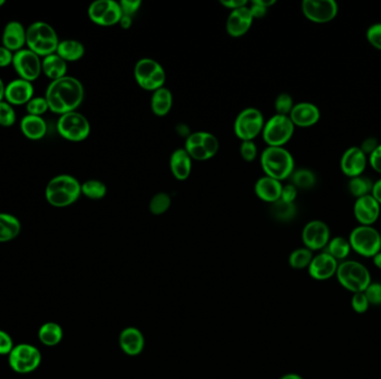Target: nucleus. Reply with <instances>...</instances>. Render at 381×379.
I'll return each mask as SVG.
<instances>
[{"label":"nucleus","mask_w":381,"mask_h":379,"mask_svg":"<svg viewBox=\"0 0 381 379\" xmlns=\"http://www.w3.org/2000/svg\"><path fill=\"white\" fill-rule=\"evenodd\" d=\"M84 86L75 77L65 76L49 85L45 98L49 110L58 115L76 112L84 100Z\"/></svg>","instance_id":"f257e3e1"},{"label":"nucleus","mask_w":381,"mask_h":379,"mask_svg":"<svg viewBox=\"0 0 381 379\" xmlns=\"http://www.w3.org/2000/svg\"><path fill=\"white\" fill-rule=\"evenodd\" d=\"M82 195V184L71 175H58L46 186L45 197L49 205L65 208L73 205Z\"/></svg>","instance_id":"f03ea898"},{"label":"nucleus","mask_w":381,"mask_h":379,"mask_svg":"<svg viewBox=\"0 0 381 379\" xmlns=\"http://www.w3.org/2000/svg\"><path fill=\"white\" fill-rule=\"evenodd\" d=\"M60 39L53 26L45 21H36L26 29V45L38 56H49L56 53Z\"/></svg>","instance_id":"7ed1b4c3"},{"label":"nucleus","mask_w":381,"mask_h":379,"mask_svg":"<svg viewBox=\"0 0 381 379\" xmlns=\"http://www.w3.org/2000/svg\"><path fill=\"white\" fill-rule=\"evenodd\" d=\"M261 166L266 176L282 182L294 172V156L283 147H268L261 155Z\"/></svg>","instance_id":"20e7f679"},{"label":"nucleus","mask_w":381,"mask_h":379,"mask_svg":"<svg viewBox=\"0 0 381 379\" xmlns=\"http://www.w3.org/2000/svg\"><path fill=\"white\" fill-rule=\"evenodd\" d=\"M336 277L339 284L353 294L364 292L371 283L367 267L359 261L348 259L339 263Z\"/></svg>","instance_id":"39448f33"},{"label":"nucleus","mask_w":381,"mask_h":379,"mask_svg":"<svg viewBox=\"0 0 381 379\" xmlns=\"http://www.w3.org/2000/svg\"><path fill=\"white\" fill-rule=\"evenodd\" d=\"M351 249L366 258H373L381 252V233L373 226L359 225L351 231Z\"/></svg>","instance_id":"423d86ee"},{"label":"nucleus","mask_w":381,"mask_h":379,"mask_svg":"<svg viewBox=\"0 0 381 379\" xmlns=\"http://www.w3.org/2000/svg\"><path fill=\"white\" fill-rule=\"evenodd\" d=\"M42 353L36 346L20 343L15 346L8 355V364L15 373H31L42 364Z\"/></svg>","instance_id":"0eeeda50"},{"label":"nucleus","mask_w":381,"mask_h":379,"mask_svg":"<svg viewBox=\"0 0 381 379\" xmlns=\"http://www.w3.org/2000/svg\"><path fill=\"white\" fill-rule=\"evenodd\" d=\"M134 77L137 84L143 89L155 91L164 87L167 80V73L164 68L156 60L151 58H143L136 62L134 68Z\"/></svg>","instance_id":"6e6552de"},{"label":"nucleus","mask_w":381,"mask_h":379,"mask_svg":"<svg viewBox=\"0 0 381 379\" xmlns=\"http://www.w3.org/2000/svg\"><path fill=\"white\" fill-rule=\"evenodd\" d=\"M57 132L66 141L79 143L85 141L91 134V124L83 114L71 112L58 118Z\"/></svg>","instance_id":"1a4fd4ad"},{"label":"nucleus","mask_w":381,"mask_h":379,"mask_svg":"<svg viewBox=\"0 0 381 379\" xmlns=\"http://www.w3.org/2000/svg\"><path fill=\"white\" fill-rule=\"evenodd\" d=\"M294 127L289 116L277 114L264 124L263 139L268 147H283L294 136Z\"/></svg>","instance_id":"9d476101"},{"label":"nucleus","mask_w":381,"mask_h":379,"mask_svg":"<svg viewBox=\"0 0 381 379\" xmlns=\"http://www.w3.org/2000/svg\"><path fill=\"white\" fill-rule=\"evenodd\" d=\"M264 118L260 110L253 107L242 110L235 121V132L242 141H253L262 132Z\"/></svg>","instance_id":"9b49d317"},{"label":"nucleus","mask_w":381,"mask_h":379,"mask_svg":"<svg viewBox=\"0 0 381 379\" xmlns=\"http://www.w3.org/2000/svg\"><path fill=\"white\" fill-rule=\"evenodd\" d=\"M42 60L34 51L28 48H24L14 53L12 67L20 79L33 82L40 78V73H42Z\"/></svg>","instance_id":"f8f14e48"},{"label":"nucleus","mask_w":381,"mask_h":379,"mask_svg":"<svg viewBox=\"0 0 381 379\" xmlns=\"http://www.w3.org/2000/svg\"><path fill=\"white\" fill-rule=\"evenodd\" d=\"M88 17L96 25L110 27L119 24L123 12L119 3L114 0H96L88 7Z\"/></svg>","instance_id":"ddd939ff"},{"label":"nucleus","mask_w":381,"mask_h":379,"mask_svg":"<svg viewBox=\"0 0 381 379\" xmlns=\"http://www.w3.org/2000/svg\"><path fill=\"white\" fill-rule=\"evenodd\" d=\"M301 8L305 18L316 24L329 23L339 12L338 3L335 0H305Z\"/></svg>","instance_id":"4468645a"},{"label":"nucleus","mask_w":381,"mask_h":379,"mask_svg":"<svg viewBox=\"0 0 381 379\" xmlns=\"http://www.w3.org/2000/svg\"><path fill=\"white\" fill-rule=\"evenodd\" d=\"M330 239V227L322 220H311L303 227V242L311 252L325 249Z\"/></svg>","instance_id":"2eb2a0df"},{"label":"nucleus","mask_w":381,"mask_h":379,"mask_svg":"<svg viewBox=\"0 0 381 379\" xmlns=\"http://www.w3.org/2000/svg\"><path fill=\"white\" fill-rule=\"evenodd\" d=\"M381 206L373 195L357 198L353 205V215L360 225L373 226L380 216Z\"/></svg>","instance_id":"dca6fc26"},{"label":"nucleus","mask_w":381,"mask_h":379,"mask_svg":"<svg viewBox=\"0 0 381 379\" xmlns=\"http://www.w3.org/2000/svg\"><path fill=\"white\" fill-rule=\"evenodd\" d=\"M368 156L360 147H350L345 150L340 159V168L349 178L362 176L367 168Z\"/></svg>","instance_id":"f3484780"},{"label":"nucleus","mask_w":381,"mask_h":379,"mask_svg":"<svg viewBox=\"0 0 381 379\" xmlns=\"http://www.w3.org/2000/svg\"><path fill=\"white\" fill-rule=\"evenodd\" d=\"M339 261L333 258L332 256L322 252L314 256L308 267L309 275L316 281H328L336 276L338 270Z\"/></svg>","instance_id":"a211bd4d"},{"label":"nucleus","mask_w":381,"mask_h":379,"mask_svg":"<svg viewBox=\"0 0 381 379\" xmlns=\"http://www.w3.org/2000/svg\"><path fill=\"white\" fill-rule=\"evenodd\" d=\"M34 97V86L33 82L24 79H14L9 82L5 89V99L12 106H23L27 105Z\"/></svg>","instance_id":"6ab92c4d"},{"label":"nucleus","mask_w":381,"mask_h":379,"mask_svg":"<svg viewBox=\"0 0 381 379\" xmlns=\"http://www.w3.org/2000/svg\"><path fill=\"white\" fill-rule=\"evenodd\" d=\"M253 20L248 6L232 10L226 20V31L230 36L235 38L244 36L251 28Z\"/></svg>","instance_id":"aec40b11"},{"label":"nucleus","mask_w":381,"mask_h":379,"mask_svg":"<svg viewBox=\"0 0 381 379\" xmlns=\"http://www.w3.org/2000/svg\"><path fill=\"white\" fill-rule=\"evenodd\" d=\"M320 116L321 114L316 105L311 103H299L294 105L289 117L294 126L308 128L320 121Z\"/></svg>","instance_id":"412c9836"},{"label":"nucleus","mask_w":381,"mask_h":379,"mask_svg":"<svg viewBox=\"0 0 381 379\" xmlns=\"http://www.w3.org/2000/svg\"><path fill=\"white\" fill-rule=\"evenodd\" d=\"M1 42L3 47L14 53L24 49L26 45V28L23 24L15 20L9 21L3 28Z\"/></svg>","instance_id":"4be33fe9"},{"label":"nucleus","mask_w":381,"mask_h":379,"mask_svg":"<svg viewBox=\"0 0 381 379\" xmlns=\"http://www.w3.org/2000/svg\"><path fill=\"white\" fill-rule=\"evenodd\" d=\"M119 346L125 354L136 356L144 349V336L139 328L127 327L119 334Z\"/></svg>","instance_id":"5701e85b"},{"label":"nucleus","mask_w":381,"mask_h":379,"mask_svg":"<svg viewBox=\"0 0 381 379\" xmlns=\"http://www.w3.org/2000/svg\"><path fill=\"white\" fill-rule=\"evenodd\" d=\"M282 187V184L279 180L264 176L260 179H257L255 186H254V191L263 202L273 204V202L281 200Z\"/></svg>","instance_id":"b1692460"},{"label":"nucleus","mask_w":381,"mask_h":379,"mask_svg":"<svg viewBox=\"0 0 381 379\" xmlns=\"http://www.w3.org/2000/svg\"><path fill=\"white\" fill-rule=\"evenodd\" d=\"M20 130L31 141H40L47 134V124L40 116L26 115L20 121Z\"/></svg>","instance_id":"393cba45"},{"label":"nucleus","mask_w":381,"mask_h":379,"mask_svg":"<svg viewBox=\"0 0 381 379\" xmlns=\"http://www.w3.org/2000/svg\"><path fill=\"white\" fill-rule=\"evenodd\" d=\"M169 167L178 180H187L192 172V158L185 149H176L169 159Z\"/></svg>","instance_id":"a878e982"},{"label":"nucleus","mask_w":381,"mask_h":379,"mask_svg":"<svg viewBox=\"0 0 381 379\" xmlns=\"http://www.w3.org/2000/svg\"><path fill=\"white\" fill-rule=\"evenodd\" d=\"M67 62L60 58L57 53H53L49 56H46L42 60V73H45L46 77L51 79V82L57 79L67 76Z\"/></svg>","instance_id":"bb28decb"},{"label":"nucleus","mask_w":381,"mask_h":379,"mask_svg":"<svg viewBox=\"0 0 381 379\" xmlns=\"http://www.w3.org/2000/svg\"><path fill=\"white\" fill-rule=\"evenodd\" d=\"M22 224L12 213H0V243H8L19 236Z\"/></svg>","instance_id":"cd10ccee"},{"label":"nucleus","mask_w":381,"mask_h":379,"mask_svg":"<svg viewBox=\"0 0 381 379\" xmlns=\"http://www.w3.org/2000/svg\"><path fill=\"white\" fill-rule=\"evenodd\" d=\"M62 337H64V330L60 324L55 321H47L42 324L38 330V340L42 345L47 347H54V346L60 345L62 343Z\"/></svg>","instance_id":"c85d7f7f"},{"label":"nucleus","mask_w":381,"mask_h":379,"mask_svg":"<svg viewBox=\"0 0 381 379\" xmlns=\"http://www.w3.org/2000/svg\"><path fill=\"white\" fill-rule=\"evenodd\" d=\"M173 106V95L167 88L162 87L153 93L151 108L158 117H164L171 112Z\"/></svg>","instance_id":"c756f323"},{"label":"nucleus","mask_w":381,"mask_h":379,"mask_svg":"<svg viewBox=\"0 0 381 379\" xmlns=\"http://www.w3.org/2000/svg\"><path fill=\"white\" fill-rule=\"evenodd\" d=\"M57 55L66 62H77L85 55V47L82 42L75 39H66L60 42L56 51Z\"/></svg>","instance_id":"7c9ffc66"},{"label":"nucleus","mask_w":381,"mask_h":379,"mask_svg":"<svg viewBox=\"0 0 381 379\" xmlns=\"http://www.w3.org/2000/svg\"><path fill=\"white\" fill-rule=\"evenodd\" d=\"M350 243L345 237H333L330 242L328 243L327 247L325 248V253L332 256L337 261H344L348 258V256L351 253Z\"/></svg>","instance_id":"2f4dec72"},{"label":"nucleus","mask_w":381,"mask_h":379,"mask_svg":"<svg viewBox=\"0 0 381 379\" xmlns=\"http://www.w3.org/2000/svg\"><path fill=\"white\" fill-rule=\"evenodd\" d=\"M270 211L276 220L280 222H290L296 217V206L294 202H287L280 200L271 204Z\"/></svg>","instance_id":"473e14b6"},{"label":"nucleus","mask_w":381,"mask_h":379,"mask_svg":"<svg viewBox=\"0 0 381 379\" xmlns=\"http://www.w3.org/2000/svg\"><path fill=\"white\" fill-rule=\"evenodd\" d=\"M291 182L296 189H311L316 185V177L310 169L300 168L292 173Z\"/></svg>","instance_id":"72a5a7b5"},{"label":"nucleus","mask_w":381,"mask_h":379,"mask_svg":"<svg viewBox=\"0 0 381 379\" xmlns=\"http://www.w3.org/2000/svg\"><path fill=\"white\" fill-rule=\"evenodd\" d=\"M373 183L371 179L364 176H357V177L350 178L348 183V189L353 197L360 198L366 195L371 194L373 191Z\"/></svg>","instance_id":"f704fd0d"},{"label":"nucleus","mask_w":381,"mask_h":379,"mask_svg":"<svg viewBox=\"0 0 381 379\" xmlns=\"http://www.w3.org/2000/svg\"><path fill=\"white\" fill-rule=\"evenodd\" d=\"M312 258H314V252L305 247L298 248L289 256V265L294 270H305L308 268Z\"/></svg>","instance_id":"c9c22d12"},{"label":"nucleus","mask_w":381,"mask_h":379,"mask_svg":"<svg viewBox=\"0 0 381 379\" xmlns=\"http://www.w3.org/2000/svg\"><path fill=\"white\" fill-rule=\"evenodd\" d=\"M106 193H108L106 185L101 180L90 179L82 184V195L90 200H103L106 196Z\"/></svg>","instance_id":"e433bc0d"},{"label":"nucleus","mask_w":381,"mask_h":379,"mask_svg":"<svg viewBox=\"0 0 381 379\" xmlns=\"http://www.w3.org/2000/svg\"><path fill=\"white\" fill-rule=\"evenodd\" d=\"M172 205V198L167 193H158L154 195L150 202V211L153 215L160 216L169 211Z\"/></svg>","instance_id":"4c0bfd02"},{"label":"nucleus","mask_w":381,"mask_h":379,"mask_svg":"<svg viewBox=\"0 0 381 379\" xmlns=\"http://www.w3.org/2000/svg\"><path fill=\"white\" fill-rule=\"evenodd\" d=\"M26 110H27V115L40 116V117H42L44 114L49 112V107L45 97L37 96V97H33V98L27 103V105H26Z\"/></svg>","instance_id":"58836bf2"},{"label":"nucleus","mask_w":381,"mask_h":379,"mask_svg":"<svg viewBox=\"0 0 381 379\" xmlns=\"http://www.w3.org/2000/svg\"><path fill=\"white\" fill-rule=\"evenodd\" d=\"M16 119H17V114L14 106L8 104L7 101H1L0 103V126H14Z\"/></svg>","instance_id":"ea45409f"},{"label":"nucleus","mask_w":381,"mask_h":379,"mask_svg":"<svg viewBox=\"0 0 381 379\" xmlns=\"http://www.w3.org/2000/svg\"><path fill=\"white\" fill-rule=\"evenodd\" d=\"M294 99L289 94H280L276 99L274 107L277 110L278 115L289 116L291 110L294 108Z\"/></svg>","instance_id":"a19ab883"},{"label":"nucleus","mask_w":381,"mask_h":379,"mask_svg":"<svg viewBox=\"0 0 381 379\" xmlns=\"http://www.w3.org/2000/svg\"><path fill=\"white\" fill-rule=\"evenodd\" d=\"M364 295L368 298L370 305L380 306L381 305V283L371 281L369 286L364 290Z\"/></svg>","instance_id":"79ce46f5"},{"label":"nucleus","mask_w":381,"mask_h":379,"mask_svg":"<svg viewBox=\"0 0 381 379\" xmlns=\"http://www.w3.org/2000/svg\"><path fill=\"white\" fill-rule=\"evenodd\" d=\"M202 146L205 149V152L209 154L210 157L212 158L218 154L220 143H219L218 138L215 137L213 134L204 132Z\"/></svg>","instance_id":"37998d69"},{"label":"nucleus","mask_w":381,"mask_h":379,"mask_svg":"<svg viewBox=\"0 0 381 379\" xmlns=\"http://www.w3.org/2000/svg\"><path fill=\"white\" fill-rule=\"evenodd\" d=\"M371 306L370 305L368 298L364 295V292H356L353 294V298H351V307H353L355 312L358 314H364V312H368V309Z\"/></svg>","instance_id":"c03bdc74"},{"label":"nucleus","mask_w":381,"mask_h":379,"mask_svg":"<svg viewBox=\"0 0 381 379\" xmlns=\"http://www.w3.org/2000/svg\"><path fill=\"white\" fill-rule=\"evenodd\" d=\"M366 37L370 45L381 51V23H375L369 26L366 33Z\"/></svg>","instance_id":"a18cd8bd"},{"label":"nucleus","mask_w":381,"mask_h":379,"mask_svg":"<svg viewBox=\"0 0 381 379\" xmlns=\"http://www.w3.org/2000/svg\"><path fill=\"white\" fill-rule=\"evenodd\" d=\"M240 155L243 159L248 161V163H251L257 158V145L253 143V141H242L240 146Z\"/></svg>","instance_id":"49530a36"},{"label":"nucleus","mask_w":381,"mask_h":379,"mask_svg":"<svg viewBox=\"0 0 381 379\" xmlns=\"http://www.w3.org/2000/svg\"><path fill=\"white\" fill-rule=\"evenodd\" d=\"M14 347V340L10 334L0 329V356H8Z\"/></svg>","instance_id":"de8ad7c7"},{"label":"nucleus","mask_w":381,"mask_h":379,"mask_svg":"<svg viewBox=\"0 0 381 379\" xmlns=\"http://www.w3.org/2000/svg\"><path fill=\"white\" fill-rule=\"evenodd\" d=\"M119 3L123 15L132 17L134 14L137 12L142 3L139 0H121Z\"/></svg>","instance_id":"09e8293b"},{"label":"nucleus","mask_w":381,"mask_h":379,"mask_svg":"<svg viewBox=\"0 0 381 379\" xmlns=\"http://www.w3.org/2000/svg\"><path fill=\"white\" fill-rule=\"evenodd\" d=\"M184 149L187 150V154L189 155V157L192 158V159L201 160V161L211 159L209 154L205 152V149L202 146V143L198 145V146L185 147Z\"/></svg>","instance_id":"8fccbe9b"},{"label":"nucleus","mask_w":381,"mask_h":379,"mask_svg":"<svg viewBox=\"0 0 381 379\" xmlns=\"http://www.w3.org/2000/svg\"><path fill=\"white\" fill-rule=\"evenodd\" d=\"M368 163L375 172L381 174V143L368 156Z\"/></svg>","instance_id":"3c124183"},{"label":"nucleus","mask_w":381,"mask_h":379,"mask_svg":"<svg viewBox=\"0 0 381 379\" xmlns=\"http://www.w3.org/2000/svg\"><path fill=\"white\" fill-rule=\"evenodd\" d=\"M296 196H298V189H296V186L292 185V184L283 186L282 193H281V200L287 202H296Z\"/></svg>","instance_id":"603ef678"},{"label":"nucleus","mask_w":381,"mask_h":379,"mask_svg":"<svg viewBox=\"0 0 381 379\" xmlns=\"http://www.w3.org/2000/svg\"><path fill=\"white\" fill-rule=\"evenodd\" d=\"M12 60H14V53L6 47H3V45L0 46V68L12 65Z\"/></svg>","instance_id":"864d4df0"},{"label":"nucleus","mask_w":381,"mask_h":379,"mask_svg":"<svg viewBox=\"0 0 381 379\" xmlns=\"http://www.w3.org/2000/svg\"><path fill=\"white\" fill-rule=\"evenodd\" d=\"M248 9L251 12L253 19H260V18L266 17V12H268V8L261 6L257 0H254L253 3H251V7H248Z\"/></svg>","instance_id":"5fc2aeb1"},{"label":"nucleus","mask_w":381,"mask_h":379,"mask_svg":"<svg viewBox=\"0 0 381 379\" xmlns=\"http://www.w3.org/2000/svg\"><path fill=\"white\" fill-rule=\"evenodd\" d=\"M378 146L379 143L378 141H377V138L369 137L362 141L360 149H362V152H364V154L367 155V156H369V155L371 154V152H373V150H375V149L377 148V147Z\"/></svg>","instance_id":"6e6d98bb"},{"label":"nucleus","mask_w":381,"mask_h":379,"mask_svg":"<svg viewBox=\"0 0 381 379\" xmlns=\"http://www.w3.org/2000/svg\"><path fill=\"white\" fill-rule=\"evenodd\" d=\"M221 5L226 7V8L231 9V10H235V9L242 8L248 5L246 0H221Z\"/></svg>","instance_id":"4d7b16f0"},{"label":"nucleus","mask_w":381,"mask_h":379,"mask_svg":"<svg viewBox=\"0 0 381 379\" xmlns=\"http://www.w3.org/2000/svg\"><path fill=\"white\" fill-rule=\"evenodd\" d=\"M371 195L375 197V200H377L381 206V178L373 183Z\"/></svg>","instance_id":"13d9d810"},{"label":"nucleus","mask_w":381,"mask_h":379,"mask_svg":"<svg viewBox=\"0 0 381 379\" xmlns=\"http://www.w3.org/2000/svg\"><path fill=\"white\" fill-rule=\"evenodd\" d=\"M132 24H133L132 17H130V16H125V15H123V17H121V21H119V25H121V28H130Z\"/></svg>","instance_id":"bf43d9fd"},{"label":"nucleus","mask_w":381,"mask_h":379,"mask_svg":"<svg viewBox=\"0 0 381 379\" xmlns=\"http://www.w3.org/2000/svg\"><path fill=\"white\" fill-rule=\"evenodd\" d=\"M5 89H6V86L3 84V79L0 78V103L5 99Z\"/></svg>","instance_id":"052dcab7"},{"label":"nucleus","mask_w":381,"mask_h":379,"mask_svg":"<svg viewBox=\"0 0 381 379\" xmlns=\"http://www.w3.org/2000/svg\"><path fill=\"white\" fill-rule=\"evenodd\" d=\"M373 261L375 266L377 267L378 270H381V252L373 257Z\"/></svg>","instance_id":"680f3d73"},{"label":"nucleus","mask_w":381,"mask_h":379,"mask_svg":"<svg viewBox=\"0 0 381 379\" xmlns=\"http://www.w3.org/2000/svg\"><path fill=\"white\" fill-rule=\"evenodd\" d=\"M280 379H305L303 376H300L298 373H287L285 376L281 377Z\"/></svg>","instance_id":"e2e57ef3"},{"label":"nucleus","mask_w":381,"mask_h":379,"mask_svg":"<svg viewBox=\"0 0 381 379\" xmlns=\"http://www.w3.org/2000/svg\"><path fill=\"white\" fill-rule=\"evenodd\" d=\"M5 3H6V1H5V0H0V7H3Z\"/></svg>","instance_id":"0e129e2a"},{"label":"nucleus","mask_w":381,"mask_h":379,"mask_svg":"<svg viewBox=\"0 0 381 379\" xmlns=\"http://www.w3.org/2000/svg\"></svg>","instance_id":"69168bd1"}]
</instances>
